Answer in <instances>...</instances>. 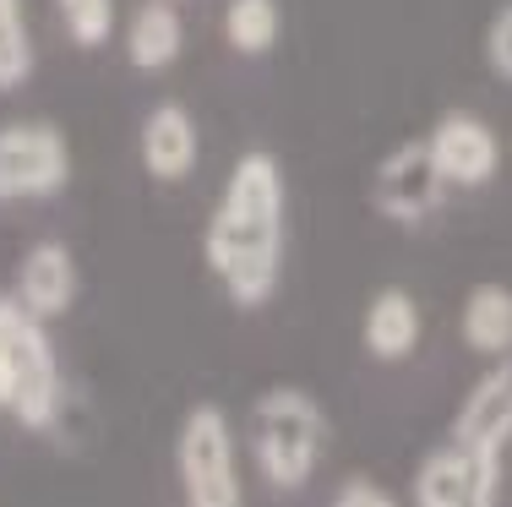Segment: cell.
Segmentation results:
<instances>
[{
	"label": "cell",
	"instance_id": "cell-1",
	"mask_svg": "<svg viewBox=\"0 0 512 507\" xmlns=\"http://www.w3.org/2000/svg\"><path fill=\"white\" fill-rule=\"evenodd\" d=\"M284 235H289L284 164L267 148L240 153L202 229V262L213 273V284L224 289L229 306L256 311L278 295Z\"/></svg>",
	"mask_w": 512,
	"mask_h": 507
},
{
	"label": "cell",
	"instance_id": "cell-2",
	"mask_svg": "<svg viewBox=\"0 0 512 507\" xmlns=\"http://www.w3.org/2000/svg\"><path fill=\"white\" fill-rule=\"evenodd\" d=\"M71 404L50 322H39L11 289H0V415L33 437H55Z\"/></svg>",
	"mask_w": 512,
	"mask_h": 507
},
{
	"label": "cell",
	"instance_id": "cell-3",
	"mask_svg": "<svg viewBox=\"0 0 512 507\" xmlns=\"http://www.w3.org/2000/svg\"><path fill=\"white\" fill-rule=\"evenodd\" d=\"M327 442H333V420L306 388H267L251 398L246 448L262 486L300 491L327 458Z\"/></svg>",
	"mask_w": 512,
	"mask_h": 507
},
{
	"label": "cell",
	"instance_id": "cell-4",
	"mask_svg": "<svg viewBox=\"0 0 512 507\" xmlns=\"http://www.w3.org/2000/svg\"><path fill=\"white\" fill-rule=\"evenodd\" d=\"M175 480L180 507H246V480H240V442L229 415L213 398L180 415L175 426Z\"/></svg>",
	"mask_w": 512,
	"mask_h": 507
},
{
	"label": "cell",
	"instance_id": "cell-5",
	"mask_svg": "<svg viewBox=\"0 0 512 507\" xmlns=\"http://www.w3.org/2000/svg\"><path fill=\"white\" fill-rule=\"evenodd\" d=\"M71 186V142L50 120H6L0 126V208L44 202Z\"/></svg>",
	"mask_w": 512,
	"mask_h": 507
},
{
	"label": "cell",
	"instance_id": "cell-6",
	"mask_svg": "<svg viewBox=\"0 0 512 507\" xmlns=\"http://www.w3.org/2000/svg\"><path fill=\"white\" fill-rule=\"evenodd\" d=\"M414 507H496L502 502V458L458 448L453 437L414 464L409 480Z\"/></svg>",
	"mask_w": 512,
	"mask_h": 507
},
{
	"label": "cell",
	"instance_id": "cell-7",
	"mask_svg": "<svg viewBox=\"0 0 512 507\" xmlns=\"http://www.w3.org/2000/svg\"><path fill=\"white\" fill-rule=\"evenodd\" d=\"M447 197V180L431 159V142L414 137L398 142V148L382 153V164L371 169V208L382 213L387 224H425Z\"/></svg>",
	"mask_w": 512,
	"mask_h": 507
},
{
	"label": "cell",
	"instance_id": "cell-8",
	"mask_svg": "<svg viewBox=\"0 0 512 507\" xmlns=\"http://www.w3.org/2000/svg\"><path fill=\"white\" fill-rule=\"evenodd\" d=\"M425 142H431V159L442 169V180L458 191L491 186L496 169H502V137L469 110H447L431 131H425Z\"/></svg>",
	"mask_w": 512,
	"mask_h": 507
},
{
	"label": "cell",
	"instance_id": "cell-9",
	"mask_svg": "<svg viewBox=\"0 0 512 507\" xmlns=\"http://www.w3.org/2000/svg\"><path fill=\"white\" fill-rule=\"evenodd\" d=\"M11 295H17L39 322H60L82 295L77 251H71L66 240H39V246H28L17 262V279H11Z\"/></svg>",
	"mask_w": 512,
	"mask_h": 507
},
{
	"label": "cell",
	"instance_id": "cell-10",
	"mask_svg": "<svg viewBox=\"0 0 512 507\" xmlns=\"http://www.w3.org/2000/svg\"><path fill=\"white\" fill-rule=\"evenodd\" d=\"M453 442L474 453L502 458L512 448V360H496L469 393H463L453 415Z\"/></svg>",
	"mask_w": 512,
	"mask_h": 507
},
{
	"label": "cell",
	"instance_id": "cell-11",
	"mask_svg": "<svg viewBox=\"0 0 512 507\" xmlns=\"http://www.w3.org/2000/svg\"><path fill=\"white\" fill-rule=\"evenodd\" d=\"M137 153H142V169H148L153 180H164V186L186 180L191 169H197V159H202V131H197V120H191L186 104L180 99L153 104V110L142 115Z\"/></svg>",
	"mask_w": 512,
	"mask_h": 507
},
{
	"label": "cell",
	"instance_id": "cell-12",
	"mask_svg": "<svg viewBox=\"0 0 512 507\" xmlns=\"http://www.w3.org/2000/svg\"><path fill=\"white\" fill-rule=\"evenodd\" d=\"M420 338H425V311H420V300H414L409 289L387 284V289H376V295L365 300L360 344H365L371 360L398 366V360H409L414 349H420Z\"/></svg>",
	"mask_w": 512,
	"mask_h": 507
},
{
	"label": "cell",
	"instance_id": "cell-13",
	"mask_svg": "<svg viewBox=\"0 0 512 507\" xmlns=\"http://www.w3.org/2000/svg\"><path fill=\"white\" fill-rule=\"evenodd\" d=\"M186 50V22L169 0H142L126 17V60L142 71V77H158L169 71Z\"/></svg>",
	"mask_w": 512,
	"mask_h": 507
},
{
	"label": "cell",
	"instance_id": "cell-14",
	"mask_svg": "<svg viewBox=\"0 0 512 507\" xmlns=\"http://www.w3.org/2000/svg\"><path fill=\"white\" fill-rule=\"evenodd\" d=\"M458 333L474 355L496 360H512V289L507 284H474L463 295V311H458Z\"/></svg>",
	"mask_w": 512,
	"mask_h": 507
},
{
	"label": "cell",
	"instance_id": "cell-15",
	"mask_svg": "<svg viewBox=\"0 0 512 507\" xmlns=\"http://www.w3.org/2000/svg\"><path fill=\"white\" fill-rule=\"evenodd\" d=\"M39 50H33V28H28V6L22 0H0V93L28 88Z\"/></svg>",
	"mask_w": 512,
	"mask_h": 507
},
{
	"label": "cell",
	"instance_id": "cell-16",
	"mask_svg": "<svg viewBox=\"0 0 512 507\" xmlns=\"http://www.w3.org/2000/svg\"><path fill=\"white\" fill-rule=\"evenodd\" d=\"M278 0H229L224 6V44L235 55H267L278 44Z\"/></svg>",
	"mask_w": 512,
	"mask_h": 507
},
{
	"label": "cell",
	"instance_id": "cell-17",
	"mask_svg": "<svg viewBox=\"0 0 512 507\" xmlns=\"http://www.w3.org/2000/svg\"><path fill=\"white\" fill-rule=\"evenodd\" d=\"M77 50H104L115 39V0H55Z\"/></svg>",
	"mask_w": 512,
	"mask_h": 507
},
{
	"label": "cell",
	"instance_id": "cell-18",
	"mask_svg": "<svg viewBox=\"0 0 512 507\" xmlns=\"http://www.w3.org/2000/svg\"><path fill=\"white\" fill-rule=\"evenodd\" d=\"M485 66L502 82H512V0L496 6V17L485 22Z\"/></svg>",
	"mask_w": 512,
	"mask_h": 507
},
{
	"label": "cell",
	"instance_id": "cell-19",
	"mask_svg": "<svg viewBox=\"0 0 512 507\" xmlns=\"http://www.w3.org/2000/svg\"><path fill=\"white\" fill-rule=\"evenodd\" d=\"M333 507H398V497L387 486H376V480L355 475V480H344V486H338Z\"/></svg>",
	"mask_w": 512,
	"mask_h": 507
}]
</instances>
